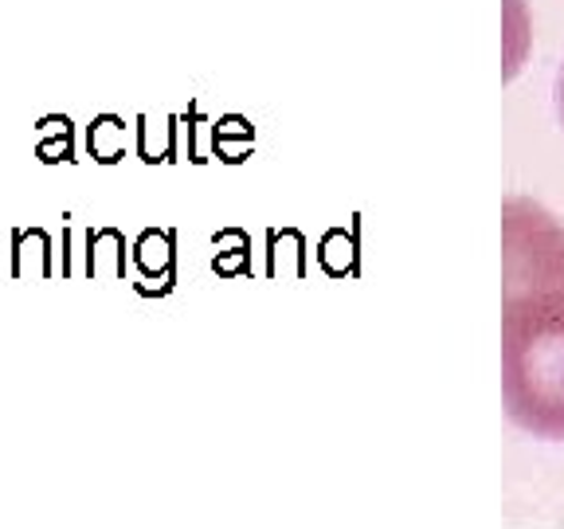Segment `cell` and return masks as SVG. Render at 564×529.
Instances as JSON below:
<instances>
[{
    "mask_svg": "<svg viewBox=\"0 0 564 529\" xmlns=\"http://www.w3.org/2000/svg\"><path fill=\"white\" fill-rule=\"evenodd\" d=\"M133 256H138V263H141V271H161V267L169 263V239L165 236H141L138 239V251H133Z\"/></svg>",
    "mask_w": 564,
    "mask_h": 529,
    "instance_id": "5",
    "label": "cell"
},
{
    "mask_svg": "<svg viewBox=\"0 0 564 529\" xmlns=\"http://www.w3.org/2000/svg\"><path fill=\"white\" fill-rule=\"evenodd\" d=\"M556 115H561V126H564V63L556 71Z\"/></svg>",
    "mask_w": 564,
    "mask_h": 529,
    "instance_id": "8",
    "label": "cell"
},
{
    "mask_svg": "<svg viewBox=\"0 0 564 529\" xmlns=\"http://www.w3.org/2000/svg\"><path fill=\"white\" fill-rule=\"evenodd\" d=\"M502 404L533 440H564V228L525 196L502 204Z\"/></svg>",
    "mask_w": 564,
    "mask_h": 529,
    "instance_id": "1",
    "label": "cell"
},
{
    "mask_svg": "<svg viewBox=\"0 0 564 529\" xmlns=\"http://www.w3.org/2000/svg\"><path fill=\"white\" fill-rule=\"evenodd\" d=\"M87 153L98 165H115L126 153V122L118 115H98L87 126Z\"/></svg>",
    "mask_w": 564,
    "mask_h": 529,
    "instance_id": "3",
    "label": "cell"
},
{
    "mask_svg": "<svg viewBox=\"0 0 564 529\" xmlns=\"http://www.w3.org/2000/svg\"><path fill=\"white\" fill-rule=\"evenodd\" d=\"M35 138H75V126L67 115H44L35 122Z\"/></svg>",
    "mask_w": 564,
    "mask_h": 529,
    "instance_id": "7",
    "label": "cell"
},
{
    "mask_svg": "<svg viewBox=\"0 0 564 529\" xmlns=\"http://www.w3.org/2000/svg\"><path fill=\"white\" fill-rule=\"evenodd\" d=\"M12 274L17 279H52L55 274V251L44 228L12 231Z\"/></svg>",
    "mask_w": 564,
    "mask_h": 529,
    "instance_id": "2",
    "label": "cell"
},
{
    "mask_svg": "<svg viewBox=\"0 0 564 529\" xmlns=\"http://www.w3.org/2000/svg\"><path fill=\"white\" fill-rule=\"evenodd\" d=\"M126 259H122V236L115 228L90 231L87 236V274L98 279V274H122Z\"/></svg>",
    "mask_w": 564,
    "mask_h": 529,
    "instance_id": "4",
    "label": "cell"
},
{
    "mask_svg": "<svg viewBox=\"0 0 564 529\" xmlns=\"http://www.w3.org/2000/svg\"><path fill=\"white\" fill-rule=\"evenodd\" d=\"M35 158L44 161V165L75 161V138H40L35 141Z\"/></svg>",
    "mask_w": 564,
    "mask_h": 529,
    "instance_id": "6",
    "label": "cell"
}]
</instances>
